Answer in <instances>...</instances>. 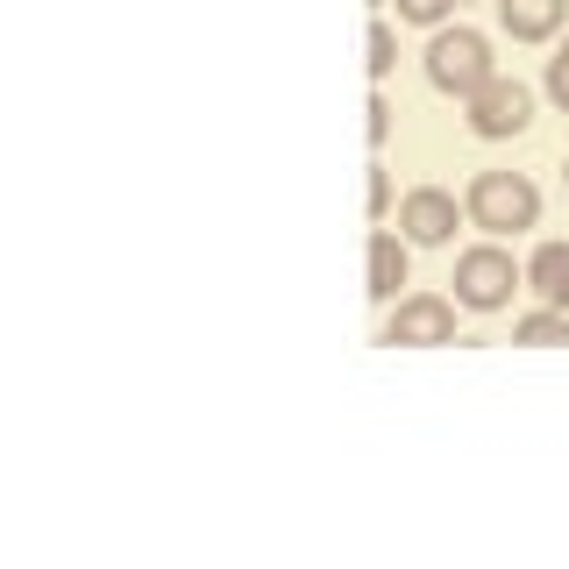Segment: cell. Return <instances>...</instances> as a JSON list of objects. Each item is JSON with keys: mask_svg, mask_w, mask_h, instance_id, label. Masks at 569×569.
Instances as JSON below:
<instances>
[{"mask_svg": "<svg viewBox=\"0 0 569 569\" xmlns=\"http://www.w3.org/2000/svg\"><path fill=\"white\" fill-rule=\"evenodd\" d=\"M420 64H427V86H435V93H449V100H470L477 86L498 79L491 36L470 29V22H441L435 36H427V58Z\"/></svg>", "mask_w": 569, "mask_h": 569, "instance_id": "1", "label": "cell"}, {"mask_svg": "<svg viewBox=\"0 0 569 569\" xmlns=\"http://www.w3.org/2000/svg\"><path fill=\"white\" fill-rule=\"evenodd\" d=\"M462 207H470V228H485L498 242L541 228V186H533L527 171H477L470 186H462Z\"/></svg>", "mask_w": 569, "mask_h": 569, "instance_id": "2", "label": "cell"}, {"mask_svg": "<svg viewBox=\"0 0 569 569\" xmlns=\"http://www.w3.org/2000/svg\"><path fill=\"white\" fill-rule=\"evenodd\" d=\"M449 284H456V307H462V313H506L512 292L527 284V263H512V249L491 236V242L462 249Z\"/></svg>", "mask_w": 569, "mask_h": 569, "instance_id": "3", "label": "cell"}, {"mask_svg": "<svg viewBox=\"0 0 569 569\" xmlns=\"http://www.w3.org/2000/svg\"><path fill=\"white\" fill-rule=\"evenodd\" d=\"M462 121H470L477 142H512V136H527V129H533V86L498 71L491 86H477V93L462 100Z\"/></svg>", "mask_w": 569, "mask_h": 569, "instance_id": "4", "label": "cell"}, {"mask_svg": "<svg viewBox=\"0 0 569 569\" xmlns=\"http://www.w3.org/2000/svg\"><path fill=\"white\" fill-rule=\"evenodd\" d=\"M378 342H391V349H441V342H456V292H399Z\"/></svg>", "mask_w": 569, "mask_h": 569, "instance_id": "5", "label": "cell"}, {"mask_svg": "<svg viewBox=\"0 0 569 569\" xmlns=\"http://www.w3.org/2000/svg\"><path fill=\"white\" fill-rule=\"evenodd\" d=\"M462 221H470V207H462L456 192H441V186H413L399 200V236L413 249H449Z\"/></svg>", "mask_w": 569, "mask_h": 569, "instance_id": "6", "label": "cell"}, {"mask_svg": "<svg viewBox=\"0 0 569 569\" xmlns=\"http://www.w3.org/2000/svg\"><path fill=\"white\" fill-rule=\"evenodd\" d=\"M498 29L512 43H556L569 29V0H498Z\"/></svg>", "mask_w": 569, "mask_h": 569, "instance_id": "7", "label": "cell"}, {"mask_svg": "<svg viewBox=\"0 0 569 569\" xmlns=\"http://www.w3.org/2000/svg\"><path fill=\"white\" fill-rule=\"evenodd\" d=\"M406 242L399 228H370V299H378V307H391V299H399V284H406Z\"/></svg>", "mask_w": 569, "mask_h": 569, "instance_id": "8", "label": "cell"}, {"mask_svg": "<svg viewBox=\"0 0 569 569\" xmlns=\"http://www.w3.org/2000/svg\"><path fill=\"white\" fill-rule=\"evenodd\" d=\"M527 292L569 313V242H541V249L527 257Z\"/></svg>", "mask_w": 569, "mask_h": 569, "instance_id": "9", "label": "cell"}, {"mask_svg": "<svg viewBox=\"0 0 569 569\" xmlns=\"http://www.w3.org/2000/svg\"><path fill=\"white\" fill-rule=\"evenodd\" d=\"M512 342H527V349H569V313L541 299L533 313H520V320H512Z\"/></svg>", "mask_w": 569, "mask_h": 569, "instance_id": "10", "label": "cell"}, {"mask_svg": "<svg viewBox=\"0 0 569 569\" xmlns=\"http://www.w3.org/2000/svg\"><path fill=\"white\" fill-rule=\"evenodd\" d=\"M363 64H370V79H391V64H399V36H391V22L378 14L363 36Z\"/></svg>", "mask_w": 569, "mask_h": 569, "instance_id": "11", "label": "cell"}, {"mask_svg": "<svg viewBox=\"0 0 569 569\" xmlns=\"http://www.w3.org/2000/svg\"><path fill=\"white\" fill-rule=\"evenodd\" d=\"M462 0H399V22H420V29H441Z\"/></svg>", "mask_w": 569, "mask_h": 569, "instance_id": "12", "label": "cell"}, {"mask_svg": "<svg viewBox=\"0 0 569 569\" xmlns=\"http://www.w3.org/2000/svg\"><path fill=\"white\" fill-rule=\"evenodd\" d=\"M363 136H370V150H385V136H391V100H385V93H370V107H363Z\"/></svg>", "mask_w": 569, "mask_h": 569, "instance_id": "13", "label": "cell"}, {"mask_svg": "<svg viewBox=\"0 0 569 569\" xmlns=\"http://www.w3.org/2000/svg\"><path fill=\"white\" fill-rule=\"evenodd\" d=\"M541 86H548V100H556L562 114H569V58H562V50H556V58H548V71H541Z\"/></svg>", "mask_w": 569, "mask_h": 569, "instance_id": "14", "label": "cell"}, {"mask_svg": "<svg viewBox=\"0 0 569 569\" xmlns=\"http://www.w3.org/2000/svg\"><path fill=\"white\" fill-rule=\"evenodd\" d=\"M370 221H391V171L370 164Z\"/></svg>", "mask_w": 569, "mask_h": 569, "instance_id": "15", "label": "cell"}, {"mask_svg": "<svg viewBox=\"0 0 569 569\" xmlns=\"http://www.w3.org/2000/svg\"><path fill=\"white\" fill-rule=\"evenodd\" d=\"M562 186H569V157H562Z\"/></svg>", "mask_w": 569, "mask_h": 569, "instance_id": "16", "label": "cell"}, {"mask_svg": "<svg viewBox=\"0 0 569 569\" xmlns=\"http://www.w3.org/2000/svg\"><path fill=\"white\" fill-rule=\"evenodd\" d=\"M562 58H569V29H562Z\"/></svg>", "mask_w": 569, "mask_h": 569, "instance_id": "17", "label": "cell"}, {"mask_svg": "<svg viewBox=\"0 0 569 569\" xmlns=\"http://www.w3.org/2000/svg\"><path fill=\"white\" fill-rule=\"evenodd\" d=\"M370 8H391V0H370Z\"/></svg>", "mask_w": 569, "mask_h": 569, "instance_id": "18", "label": "cell"}]
</instances>
